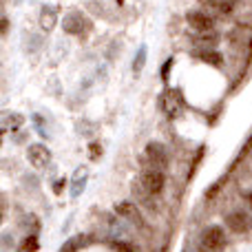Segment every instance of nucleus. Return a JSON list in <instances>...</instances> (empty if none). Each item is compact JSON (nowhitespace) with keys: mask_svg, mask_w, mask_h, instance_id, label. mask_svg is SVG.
Returning a JSON list of instances; mask_svg holds the SVG:
<instances>
[{"mask_svg":"<svg viewBox=\"0 0 252 252\" xmlns=\"http://www.w3.org/2000/svg\"><path fill=\"white\" fill-rule=\"evenodd\" d=\"M226 226L228 230H232L235 235L244 237L252 232V217L246 210H232V213L226 215Z\"/></svg>","mask_w":252,"mask_h":252,"instance_id":"7ed1b4c3","label":"nucleus"},{"mask_svg":"<svg viewBox=\"0 0 252 252\" xmlns=\"http://www.w3.org/2000/svg\"><path fill=\"white\" fill-rule=\"evenodd\" d=\"M35 250H38V239L29 237V239L25 241V246H22V252H35Z\"/></svg>","mask_w":252,"mask_h":252,"instance_id":"a211bd4d","label":"nucleus"},{"mask_svg":"<svg viewBox=\"0 0 252 252\" xmlns=\"http://www.w3.org/2000/svg\"><path fill=\"white\" fill-rule=\"evenodd\" d=\"M197 2H201L208 11H217V13H221V16L232 13L237 7V0H197Z\"/></svg>","mask_w":252,"mask_h":252,"instance_id":"1a4fd4ad","label":"nucleus"},{"mask_svg":"<svg viewBox=\"0 0 252 252\" xmlns=\"http://www.w3.org/2000/svg\"><path fill=\"white\" fill-rule=\"evenodd\" d=\"M82 239L84 237H71V239L64 241V246H62L58 252H78L80 246H82Z\"/></svg>","mask_w":252,"mask_h":252,"instance_id":"2eb2a0df","label":"nucleus"},{"mask_svg":"<svg viewBox=\"0 0 252 252\" xmlns=\"http://www.w3.org/2000/svg\"><path fill=\"white\" fill-rule=\"evenodd\" d=\"M0 223H2V213H0Z\"/></svg>","mask_w":252,"mask_h":252,"instance_id":"5701e85b","label":"nucleus"},{"mask_svg":"<svg viewBox=\"0 0 252 252\" xmlns=\"http://www.w3.org/2000/svg\"><path fill=\"white\" fill-rule=\"evenodd\" d=\"M115 213H118L120 217H124L126 221H128L130 226H135L137 230H144V228H146L142 213H139V206L135 204V201H120V204L115 206Z\"/></svg>","mask_w":252,"mask_h":252,"instance_id":"20e7f679","label":"nucleus"},{"mask_svg":"<svg viewBox=\"0 0 252 252\" xmlns=\"http://www.w3.org/2000/svg\"><path fill=\"white\" fill-rule=\"evenodd\" d=\"M56 20H58V11L53 7H42V11H40V25H42L44 31H51L53 27H56Z\"/></svg>","mask_w":252,"mask_h":252,"instance_id":"9b49d317","label":"nucleus"},{"mask_svg":"<svg viewBox=\"0 0 252 252\" xmlns=\"http://www.w3.org/2000/svg\"><path fill=\"white\" fill-rule=\"evenodd\" d=\"M186 22L195 31H213L215 29V16L206 9H190L186 13Z\"/></svg>","mask_w":252,"mask_h":252,"instance_id":"39448f33","label":"nucleus"},{"mask_svg":"<svg viewBox=\"0 0 252 252\" xmlns=\"http://www.w3.org/2000/svg\"><path fill=\"white\" fill-rule=\"evenodd\" d=\"M139 184H142L144 188H146L151 195H157L159 197V192L164 190V173H161V168H155V166H148L146 170H142V175H139Z\"/></svg>","mask_w":252,"mask_h":252,"instance_id":"f03ea898","label":"nucleus"},{"mask_svg":"<svg viewBox=\"0 0 252 252\" xmlns=\"http://www.w3.org/2000/svg\"><path fill=\"white\" fill-rule=\"evenodd\" d=\"M62 186H64V182H58V184H56V192H60Z\"/></svg>","mask_w":252,"mask_h":252,"instance_id":"412c9836","label":"nucleus"},{"mask_svg":"<svg viewBox=\"0 0 252 252\" xmlns=\"http://www.w3.org/2000/svg\"><path fill=\"white\" fill-rule=\"evenodd\" d=\"M199 35H195V44H199V47H213L215 42H217V33L215 31H197Z\"/></svg>","mask_w":252,"mask_h":252,"instance_id":"4468645a","label":"nucleus"},{"mask_svg":"<svg viewBox=\"0 0 252 252\" xmlns=\"http://www.w3.org/2000/svg\"><path fill=\"white\" fill-rule=\"evenodd\" d=\"M248 201H250V206H252V192H250V195H248Z\"/></svg>","mask_w":252,"mask_h":252,"instance_id":"4be33fe9","label":"nucleus"},{"mask_svg":"<svg viewBox=\"0 0 252 252\" xmlns=\"http://www.w3.org/2000/svg\"><path fill=\"white\" fill-rule=\"evenodd\" d=\"M91 157H93V159H95V157H100V146H95V144H93V146H91Z\"/></svg>","mask_w":252,"mask_h":252,"instance_id":"aec40b11","label":"nucleus"},{"mask_svg":"<svg viewBox=\"0 0 252 252\" xmlns=\"http://www.w3.org/2000/svg\"><path fill=\"white\" fill-rule=\"evenodd\" d=\"M113 250H115V252H133V246H130L128 241L115 239V241H113Z\"/></svg>","mask_w":252,"mask_h":252,"instance_id":"f3484780","label":"nucleus"},{"mask_svg":"<svg viewBox=\"0 0 252 252\" xmlns=\"http://www.w3.org/2000/svg\"><path fill=\"white\" fill-rule=\"evenodd\" d=\"M170 66H173V58H168V60L164 62V66H161V78H168V73H170Z\"/></svg>","mask_w":252,"mask_h":252,"instance_id":"6ab92c4d","label":"nucleus"},{"mask_svg":"<svg viewBox=\"0 0 252 252\" xmlns=\"http://www.w3.org/2000/svg\"><path fill=\"white\" fill-rule=\"evenodd\" d=\"M195 56L199 58V60H204V62H208V64H213V66H221V64H223V58L219 56L217 51H210V49H199V51H195Z\"/></svg>","mask_w":252,"mask_h":252,"instance_id":"f8f14e48","label":"nucleus"},{"mask_svg":"<svg viewBox=\"0 0 252 252\" xmlns=\"http://www.w3.org/2000/svg\"><path fill=\"white\" fill-rule=\"evenodd\" d=\"M144 62H146V47H139L137 53H135V60H133V71L139 73L144 69Z\"/></svg>","mask_w":252,"mask_h":252,"instance_id":"dca6fc26","label":"nucleus"},{"mask_svg":"<svg viewBox=\"0 0 252 252\" xmlns=\"http://www.w3.org/2000/svg\"><path fill=\"white\" fill-rule=\"evenodd\" d=\"M179 111H182V102L177 100V93H168L166 95V113L175 120L179 115Z\"/></svg>","mask_w":252,"mask_h":252,"instance_id":"ddd939ff","label":"nucleus"},{"mask_svg":"<svg viewBox=\"0 0 252 252\" xmlns=\"http://www.w3.org/2000/svg\"><path fill=\"white\" fill-rule=\"evenodd\" d=\"M62 27H64L66 33H73V35H80L87 27V20H84L80 13H69V16L62 20Z\"/></svg>","mask_w":252,"mask_h":252,"instance_id":"9d476101","label":"nucleus"},{"mask_svg":"<svg viewBox=\"0 0 252 252\" xmlns=\"http://www.w3.org/2000/svg\"><path fill=\"white\" fill-rule=\"evenodd\" d=\"M226 246H228V239H226V232H223L221 226H208L201 232L199 248L204 252H223Z\"/></svg>","mask_w":252,"mask_h":252,"instance_id":"f257e3e1","label":"nucleus"},{"mask_svg":"<svg viewBox=\"0 0 252 252\" xmlns=\"http://www.w3.org/2000/svg\"><path fill=\"white\" fill-rule=\"evenodd\" d=\"M133 192H135V204L137 206H144V208L148 210V213H159V204H157V195H151V192L146 190V188L137 182H133Z\"/></svg>","mask_w":252,"mask_h":252,"instance_id":"423d86ee","label":"nucleus"},{"mask_svg":"<svg viewBox=\"0 0 252 252\" xmlns=\"http://www.w3.org/2000/svg\"><path fill=\"white\" fill-rule=\"evenodd\" d=\"M27 155H29V161L35 168H42V166H47L49 161H51V151H49L44 144H31Z\"/></svg>","mask_w":252,"mask_h":252,"instance_id":"6e6552de","label":"nucleus"},{"mask_svg":"<svg viewBox=\"0 0 252 252\" xmlns=\"http://www.w3.org/2000/svg\"><path fill=\"white\" fill-rule=\"evenodd\" d=\"M146 159L151 161V166H155V168H166V164H168V151H166L164 144L159 142H151L146 146Z\"/></svg>","mask_w":252,"mask_h":252,"instance_id":"0eeeda50","label":"nucleus"}]
</instances>
